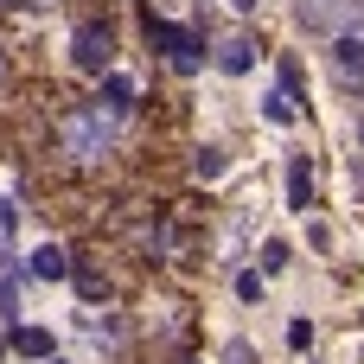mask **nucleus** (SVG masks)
Returning a JSON list of instances; mask_svg holds the SVG:
<instances>
[{"label": "nucleus", "mask_w": 364, "mask_h": 364, "mask_svg": "<svg viewBox=\"0 0 364 364\" xmlns=\"http://www.w3.org/2000/svg\"><path fill=\"white\" fill-rule=\"evenodd\" d=\"M115 115H122V109H102V102L77 109V115L64 122V147H70L77 160H96V154H109V147H115Z\"/></svg>", "instance_id": "nucleus-1"}, {"label": "nucleus", "mask_w": 364, "mask_h": 364, "mask_svg": "<svg viewBox=\"0 0 364 364\" xmlns=\"http://www.w3.org/2000/svg\"><path fill=\"white\" fill-rule=\"evenodd\" d=\"M333 70H339L346 83H358V90H364V0H358V13L333 32Z\"/></svg>", "instance_id": "nucleus-2"}, {"label": "nucleus", "mask_w": 364, "mask_h": 364, "mask_svg": "<svg viewBox=\"0 0 364 364\" xmlns=\"http://www.w3.org/2000/svg\"><path fill=\"white\" fill-rule=\"evenodd\" d=\"M70 58H77V70H90V77H102L109 64H115V32L109 26H77V38H70Z\"/></svg>", "instance_id": "nucleus-3"}, {"label": "nucleus", "mask_w": 364, "mask_h": 364, "mask_svg": "<svg viewBox=\"0 0 364 364\" xmlns=\"http://www.w3.org/2000/svg\"><path fill=\"white\" fill-rule=\"evenodd\" d=\"M358 13V0H301V26L307 32H339Z\"/></svg>", "instance_id": "nucleus-4"}, {"label": "nucleus", "mask_w": 364, "mask_h": 364, "mask_svg": "<svg viewBox=\"0 0 364 364\" xmlns=\"http://www.w3.org/2000/svg\"><path fill=\"white\" fill-rule=\"evenodd\" d=\"M288 205H294V211L314 205V173H307V160H288Z\"/></svg>", "instance_id": "nucleus-5"}, {"label": "nucleus", "mask_w": 364, "mask_h": 364, "mask_svg": "<svg viewBox=\"0 0 364 364\" xmlns=\"http://www.w3.org/2000/svg\"><path fill=\"white\" fill-rule=\"evenodd\" d=\"M32 275H45V282H64V275H70V256H64L58 243H45V250L32 256Z\"/></svg>", "instance_id": "nucleus-6"}, {"label": "nucleus", "mask_w": 364, "mask_h": 364, "mask_svg": "<svg viewBox=\"0 0 364 364\" xmlns=\"http://www.w3.org/2000/svg\"><path fill=\"white\" fill-rule=\"evenodd\" d=\"M218 64H224V70H230V77H243V70H250V64H256V45H250V38H230V45H224V51H218Z\"/></svg>", "instance_id": "nucleus-7"}, {"label": "nucleus", "mask_w": 364, "mask_h": 364, "mask_svg": "<svg viewBox=\"0 0 364 364\" xmlns=\"http://www.w3.org/2000/svg\"><path fill=\"white\" fill-rule=\"evenodd\" d=\"M13 352H19V358H45V352H51V333H38V326H13Z\"/></svg>", "instance_id": "nucleus-8"}, {"label": "nucleus", "mask_w": 364, "mask_h": 364, "mask_svg": "<svg viewBox=\"0 0 364 364\" xmlns=\"http://www.w3.org/2000/svg\"><path fill=\"white\" fill-rule=\"evenodd\" d=\"M102 96H109V109H128V102H134V83H128V77H109Z\"/></svg>", "instance_id": "nucleus-9"}, {"label": "nucleus", "mask_w": 364, "mask_h": 364, "mask_svg": "<svg viewBox=\"0 0 364 364\" xmlns=\"http://www.w3.org/2000/svg\"><path fill=\"white\" fill-rule=\"evenodd\" d=\"M262 109H269V122H282V128L294 122V96H288V90H275V96H269Z\"/></svg>", "instance_id": "nucleus-10"}, {"label": "nucleus", "mask_w": 364, "mask_h": 364, "mask_svg": "<svg viewBox=\"0 0 364 364\" xmlns=\"http://www.w3.org/2000/svg\"><path fill=\"white\" fill-rule=\"evenodd\" d=\"M192 173H198V179H218V173H224V154H218V147H198Z\"/></svg>", "instance_id": "nucleus-11"}, {"label": "nucleus", "mask_w": 364, "mask_h": 364, "mask_svg": "<svg viewBox=\"0 0 364 364\" xmlns=\"http://www.w3.org/2000/svg\"><path fill=\"white\" fill-rule=\"evenodd\" d=\"M262 269H269V275L288 269V243H262Z\"/></svg>", "instance_id": "nucleus-12"}, {"label": "nucleus", "mask_w": 364, "mask_h": 364, "mask_svg": "<svg viewBox=\"0 0 364 364\" xmlns=\"http://www.w3.org/2000/svg\"><path fill=\"white\" fill-rule=\"evenodd\" d=\"M288 346H294V352H307V346H314V326H307V320H294V326H288Z\"/></svg>", "instance_id": "nucleus-13"}, {"label": "nucleus", "mask_w": 364, "mask_h": 364, "mask_svg": "<svg viewBox=\"0 0 364 364\" xmlns=\"http://www.w3.org/2000/svg\"><path fill=\"white\" fill-rule=\"evenodd\" d=\"M237 294L243 301H262V275H237Z\"/></svg>", "instance_id": "nucleus-14"}, {"label": "nucleus", "mask_w": 364, "mask_h": 364, "mask_svg": "<svg viewBox=\"0 0 364 364\" xmlns=\"http://www.w3.org/2000/svg\"><path fill=\"white\" fill-rule=\"evenodd\" d=\"M230 6H243V13H256V6H262V0H230Z\"/></svg>", "instance_id": "nucleus-15"}, {"label": "nucleus", "mask_w": 364, "mask_h": 364, "mask_svg": "<svg viewBox=\"0 0 364 364\" xmlns=\"http://www.w3.org/2000/svg\"><path fill=\"white\" fill-rule=\"evenodd\" d=\"M358 141H364V115H358Z\"/></svg>", "instance_id": "nucleus-16"}]
</instances>
